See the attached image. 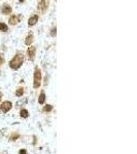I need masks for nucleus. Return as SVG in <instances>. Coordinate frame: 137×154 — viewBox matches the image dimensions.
Returning a JSON list of instances; mask_svg holds the SVG:
<instances>
[{
  "instance_id": "39448f33",
  "label": "nucleus",
  "mask_w": 137,
  "mask_h": 154,
  "mask_svg": "<svg viewBox=\"0 0 137 154\" xmlns=\"http://www.w3.org/2000/svg\"><path fill=\"white\" fill-rule=\"evenodd\" d=\"M35 54H36V48L34 46H29L28 50H27V56H28V59L33 61L35 58Z\"/></svg>"
},
{
  "instance_id": "20e7f679",
  "label": "nucleus",
  "mask_w": 137,
  "mask_h": 154,
  "mask_svg": "<svg viewBox=\"0 0 137 154\" xmlns=\"http://www.w3.org/2000/svg\"><path fill=\"white\" fill-rule=\"evenodd\" d=\"M23 19V17L21 15V14H17V15H13V17H11V19H9V21H8V23L9 25H13V26H16L17 24H19L20 22H21V20Z\"/></svg>"
},
{
  "instance_id": "9b49d317",
  "label": "nucleus",
  "mask_w": 137,
  "mask_h": 154,
  "mask_svg": "<svg viewBox=\"0 0 137 154\" xmlns=\"http://www.w3.org/2000/svg\"><path fill=\"white\" fill-rule=\"evenodd\" d=\"M20 115H21V117H23V118H28L29 112H28V110H26V109H21Z\"/></svg>"
},
{
  "instance_id": "f03ea898",
  "label": "nucleus",
  "mask_w": 137,
  "mask_h": 154,
  "mask_svg": "<svg viewBox=\"0 0 137 154\" xmlns=\"http://www.w3.org/2000/svg\"><path fill=\"white\" fill-rule=\"evenodd\" d=\"M41 85V71L40 69L36 68L34 71V78H33V87L38 88Z\"/></svg>"
},
{
  "instance_id": "f257e3e1",
  "label": "nucleus",
  "mask_w": 137,
  "mask_h": 154,
  "mask_svg": "<svg viewBox=\"0 0 137 154\" xmlns=\"http://www.w3.org/2000/svg\"><path fill=\"white\" fill-rule=\"evenodd\" d=\"M23 62H24V56L22 54H17L13 57V59H12V61L9 62V67L13 70H18L23 65Z\"/></svg>"
},
{
  "instance_id": "dca6fc26",
  "label": "nucleus",
  "mask_w": 137,
  "mask_h": 154,
  "mask_svg": "<svg viewBox=\"0 0 137 154\" xmlns=\"http://www.w3.org/2000/svg\"><path fill=\"white\" fill-rule=\"evenodd\" d=\"M50 35L56 36V28H53V29H52V31H50Z\"/></svg>"
},
{
  "instance_id": "423d86ee",
  "label": "nucleus",
  "mask_w": 137,
  "mask_h": 154,
  "mask_svg": "<svg viewBox=\"0 0 137 154\" xmlns=\"http://www.w3.org/2000/svg\"><path fill=\"white\" fill-rule=\"evenodd\" d=\"M48 8V2L47 0H40V2L38 3V9L41 12H44Z\"/></svg>"
},
{
  "instance_id": "a211bd4d",
  "label": "nucleus",
  "mask_w": 137,
  "mask_h": 154,
  "mask_svg": "<svg viewBox=\"0 0 137 154\" xmlns=\"http://www.w3.org/2000/svg\"><path fill=\"white\" fill-rule=\"evenodd\" d=\"M3 63H4V58L2 55H0V65H2Z\"/></svg>"
},
{
  "instance_id": "1a4fd4ad",
  "label": "nucleus",
  "mask_w": 137,
  "mask_h": 154,
  "mask_svg": "<svg viewBox=\"0 0 137 154\" xmlns=\"http://www.w3.org/2000/svg\"><path fill=\"white\" fill-rule=\"evenodd\" d=\"M33 40H34V37H33V34L32 33H30L29 35L26 37V39H25V43H26V45H31L32 44V42H33Z\"/></svg>"
},
{
  "instance_id": "6e6552de",
  "label": "nucleus",
  "mask_w": 137,
  "mask_h": 154,
  "mask_svg": "<svg viewBox=\"0 0 137 154\" xmlns=\"http://www.w3.org/2000/svg\"><path fill=\"white\" fill-rule=\"evenodd\" d=\"M12 10H13V8L8 4H3L2 7H1V12H2L3 14H9L12 12Z\"/></svg>"
},
{
  "instance_id": "2eb2a0df",
  "label": "nucleus",
  "mask_w": 137,
  "mask_h": 154,
  "mask_svg": "<svg viewBox=\"0 0 137 154\" xmlns=\"http://www.w3.org/2000/svg\"><path fill=\"white\" fill-rule=\"evenodd\" d=\"M43 110H44V112H50V111L53 110V106L50 105V104H48V105H45V106H44Z\"/></svg>"
},
{
  "instance_id": "9d476101",
  "label": "nucleus",
  "mask_w": 137,
  "mask_h": 154,
  "mask_svg": "<svg viewBox=\"0 0 137 154\" xmlns=\"http://www.w3.org/2000/svg\"><path fill=\"white\" fill-rule=\"evenodd\" d=\"M44 102H45V94H44V92H41V94H40L39 98H38V103L40 105H43Z\"/></svg>"
},
{
  "instance_id": "4468645a",
  "label": "nucleus",
  "mask_w": 137,
  "mask_h": 154,
  "mask_svg": "<svg viewBox=\"0 0 137 154\" xmlns=\"http://www.w3.org/2000/svg\"><path fill=\"white\" fill-rule=\"evenodd\" d=\"M20 138V134H13L11 136V138H9V140L11 141H16L17 139H19Z\"/></svg>"
},
{
  "instance_id": "412c9836",
  "label": "nucleus",
  "mask_w": 137,
  "mask_h": 154,
  "mask_svg": "<svg viewBox=\"0 0 137 154\" xmlns=\"http://www.w3.org/2000/svg\"><path fill=\"white\" fill-rule=\"evenodd\" d=\"M0 154H1V153H0Z\"/></svg>"
},
{
  "instance_id": "f8f14e48",
  "label": "nucleus",
  "mask_w": 137,
  "mask_h": 154,
  "mask_svg": "<svg viewBox=\"0 0 137 154\" xmlns=\"http://www.w3.org/2000/svg\"><path fill=\"white\" fill-rule=\"evenodd\" d=\"M23 95H24V88L23 87H19L17 89V92H16V95L20 98V97H22Z\"/></svg>"
},
{
  "instance_id": "f3484780",
  "label": "nucleus",
  "mask_w": 137,
  "mask_h": 154,
  "mask_svg": "<svg viewBox=\"0 0 137 154\" xmlns=\"http://www.w3.org/2000/svg\"><path fill=\"white\" fill-rule=\"evenodd\" d=\"M19 154H28V153H27V150L26 149H21L19 151Z\"/></svg>"
},
{
  "instance_id": "aec40b11",
  "label": "nucleus",
  "mask_w": 137,
  "mask_h": 154,
  "mask_svg": "<svg viewBox=\"0 0 137 154\" xmlns=\"http://www.w3.org/2000/svg\"><path fill=\"white\" fill-rule=\"evenodd\" d=\"M24 1H25V0H20V2H24Z\"/></svg>"
},
{
  "instance_id": "6ab92c4d",
  "label": "nucleus",
  "mask_w": 137,
  "mask_h": 154,
  "mask_svg": "<svg viewBox=\"0 0 137 154\" xmlns=\"http://www.w3.org/2000/svg\"><path fill=\"white\" fill-rule=\"evenodd\" d=\"M1 99H2V95H1V93H0V102H1Z\"/></svg>"
},
{
  "instance_id": "0eeeda50",
  "label": "nucleus",
  "mask_w": 137,
  "mask_h": 154,
  "mask_svg": "<svg viewBox=\"0 0 137 154\" xmlns=\"http://www.w3.org/2000/svg\"><path fill=\"white\" fill-rule=\"evenodd\" d=\"M37 22H38V15L37 14H33V15L30 17V19L28 20V26H29V27L35 26Z\"/></svg>"
},
{
  "instance_id": "7ed1b4c3",
  "label": "nucleus",
  "mask_w": 137,
  "mask_h": 154,
  "mask_svg": "<svg viewBox=\"0 0 137 154\" xmlns=\"http://www.w3.org/2000/svg\"><path fill=\"white\" fill-rule=\"evenodd\" d=\"M13 108V104H12V102H9V101H5V102H3L2 104H1V106H0V110H1V112L2 113H7L11 109Z\"/></svg>"
},
{
  "instance_id": "ddd939ff",
  "label": "nucleus",
  "mask_w": 137,
  "mask_h": 154,
  "mask_svg": "<svg viewBox=\"0 0 137 154\" xmlns=\"http://www.w3.org/2000/svg\"><path fill=\"white\" fill-rule=\"evenodd\" d=\"M8 30V27L6 26V25L4 24V23H0V31H2V32H6Z\"/></svg>"
}]
</instances>
